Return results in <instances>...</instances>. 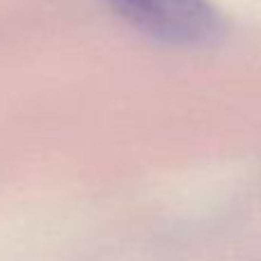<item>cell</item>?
<instances>
[{
    "instance_id": "cell-1",
    "label": "cell",
    "mask_w": 261,
    "mask_h": 261,
    "mask_svg": "<svg viewBox=\"0 0 261 261\" xmlns=\"http://www.w3.org/2000/svg\"><path fill=\"white\" fill-rule=\"evenodd\" d=\"M115 14L158 41L208 46L225 32V18L211 0H103Z\"/></svg>"
}]
</instances>
